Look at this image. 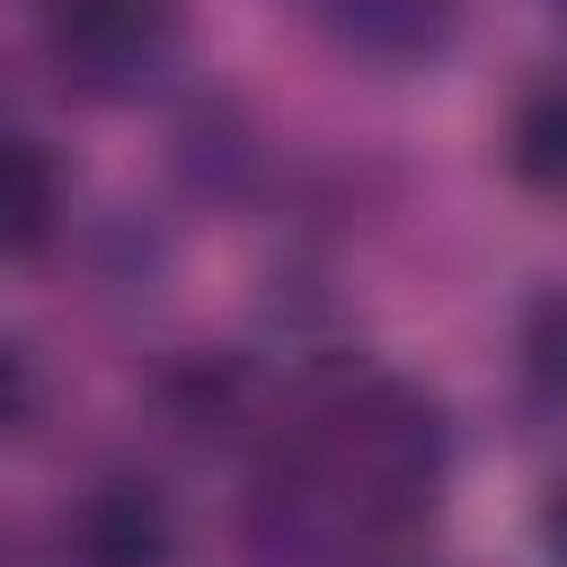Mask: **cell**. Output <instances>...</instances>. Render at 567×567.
<instances>
[{
	"mask_svg": "<svg viewBox=\"0 0 567 567\" xmlns=\"http://www.w3.org/2000/svg\"><path fill=\"white\" fill-rule=\"evenodd\" d=\"M540 549H549V567H567V487H558L549 514H540Z\"/></svg>",
	"mask_w": 567,
	"mask_h": 567,
	"instance_id": "obj_9",
	"label": "cell"
},
{
	"mask_svg": "<svg viewBox=\"0 0 567 567\" xmlns=\"http://www.w3.org/2000/svg\"><path fill=\"white\" fill-rule=\"evenodd\" d=\"M505 159H514V177H523L532 195H567V80H549V89H532V97L514 106Z\"/></svg>",
	"mask_w": 567,
	"mask_h": 567,
	"instance_id": "obj_6",
	"label": "cell"
},
{
	"mask_svg": "<svg viewBox=\"0 0 567 567\" xmlns=\"http://www.w3.org/2000/svg\"><path fill=\"white\" fill-rule=\"evenodd\" d=\"M443 478H452L443 408L399 372L346 363V372H319L275 425L257 523L292 558H372L425 532Z\"/></svg>",
	"mask_w": 567,
	"mask_h": 567,
	"instance_id": "obj_1",
	"label": "cell"
},
{
	"mask_svg": "<svg viewBox=\"0 0 567 567\" xmlns=\"http://www.w3.org/2000/svg\"><path fill=\"white\" fill-rule=\"evenodd\" d=\"M27 408H35V363H27L18 346H0V434H9Z\"/></svg>",
	"mask_w": 567,
	"mask_h": 567,
	"instance_id": "obj_8",
	"label": "cell"
},
{
	"mask_svg": "<svg viewBox=\"0 0 567 567\" xmlns=\"http://www.w3.org/2000/svg\"><path fill=\"white\" fill-rule=\"evenodd\" d=\"M186 35V0H44V62L80 97H142Z\"/></svg>",
	"mask_w": 567,
	"mask_h": 567,
	"instance_id": "obj_2",
	"label": "cell"
},
{
	"mask_svg": "<svg viewBox=\"0 0 567 567\" xmlns=\"http://www.w3.org/2000/svg\"><path fill=\"white\" fill-rule=\"evenodd\" d=\"M310 9L328 18L337 44H354L372 62H425L461 27V0H310Z\"/></svg>",
	"mask_w": 567,
	"mask_h": 567,
	"instance_id": "obj_4",
	"label": "cell"
},
{
	"mask_svg": "<svg viewBox=\"0 0 567 567\" xmlns=\"http://www.w3.org/2000/svg\"><path fill=\"white\" fill-rule=\"evenodd\" d=\"M62 221V159L27 133H0V266L35 257Z\"/></svg>",
	"mask_w": 567,
	"mask_h": 567,
	"instance_id": "obj_5",
	"label": "cell"
},
{
	"mask_svg": "<svg viewBox=\"0 0 567 567\" xmlns=\"http://www.w3.org/2000/svg\"><path fill=\"white\" fill-rule=\"evenodd\" d=\"M80 567H177V505L151 478H97L71 514Z\"/></svg>",
	"mask_w": 567,
	"mask_h": 567,
	"instance_id": "obj_3",
	"label": "cell"
},
{
	"mask_svg": "<svg viewBox=\"0 0 567 567\" xmlns=\"http://www.w3.org/2000/svg\"><path fill=\"white\" fill-rule=\"evenodd\" d=\"M523 381H532V399L567 408V284L540 292L532 319H523Z\"/></svg>",
	"mask_w": 567,
	"mask_h": 567,
	"instance_id": "obj_7",
	"label": "cell"
}]
</instances>
